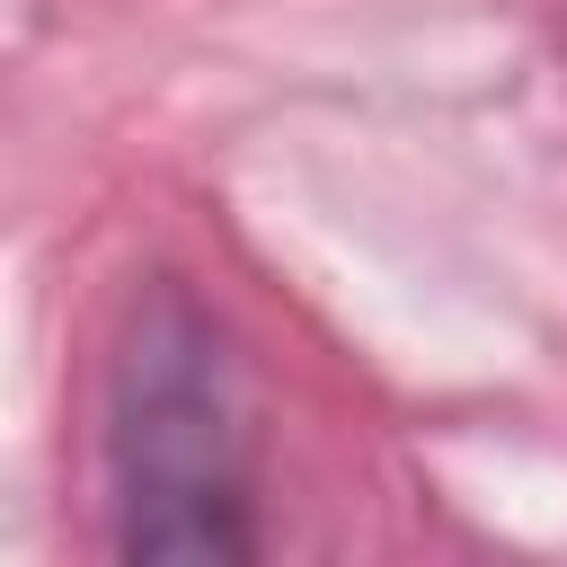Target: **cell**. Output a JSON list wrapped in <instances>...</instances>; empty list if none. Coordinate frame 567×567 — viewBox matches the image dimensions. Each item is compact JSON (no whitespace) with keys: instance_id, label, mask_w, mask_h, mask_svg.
I'll return each instance as SVG.
<instances>
[{"instance_id":"1","label":"cell","mask_w":567,"mask_h":567,"mask_svg":"<svg viewBox=\"0 0 567 567\" xmlns=\"http://www.w3.org/2000/svg\"><path fill=\"white\" fill-rule=\"evenodd\" d=\"M106 514L124 558H257L239 354L177 275L133 284L106 346Z\"/></svg>"}]
</instances>
